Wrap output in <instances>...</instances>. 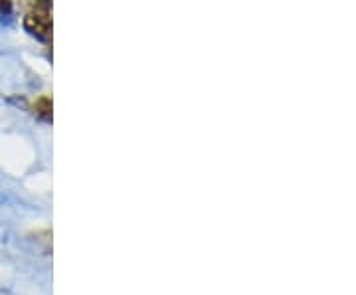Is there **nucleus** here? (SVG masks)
Instances as JSON below:
<instances>
[{
	"label": "nucleus",
	"mask_w": 356,
	"mask_h": 295,
	"mask_svg": "<svg viewBox=\"0 0 356 295\" xmlns=\"http://www.w3.org/2000/svg\"><path fill=\"white\" fill-rule=\"evenodd\" d=\"M26 32L42 42L51 38V0H28L24 14Z\"/></svg>",
	"instance_id": "f257e3e1"
},
{
	"label": "nucleus",
	"mask_w": 356,
	"mask_h": 295,
	"mask_svg": "<svg viewBox=\"0 0 356 295\" xmlns=\"http://www.w3.org/2000/svg\"><path fill=\"white\" fill-rule=\"evenodd\" d=\"M13 14V0H0V16Z\"/></svg>",
	"instance_id": "7ed1b4c3"
},
{
	"label": "nucleus",
	"mask_w": 356,
	"mask_h": 295,
	"mask_svg": "<svg viewBox=\"0 0 356 295\" xmlns=\"http://www.w3.org/2000/svg\"><path fill=\"white\" fill-rule=\"evenodd\" d=\"M34 115L42 119V121H46V123H50L51 121V99L48 95H42L38 97L36 102H34Z\"/></svg>",
	"instance_id": "f03ea898"
}]
</instances>
